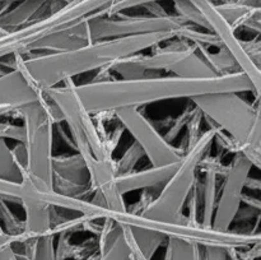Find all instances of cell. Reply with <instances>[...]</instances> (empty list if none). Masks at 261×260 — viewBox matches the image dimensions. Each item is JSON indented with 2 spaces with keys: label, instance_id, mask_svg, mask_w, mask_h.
I'll return each instance as SVG.
<instances>
[{
  "label": "cell",
  "instance_id": "9a60e30c",
  "mask_svg": "<svg viewBox=\"0 0 261 260\" xmlns=\"http://www.w3.org/2000/svg\"><path fill=\"white\" fill-rule=\"evenodd\" d=\"M228 166H223L217 158L205 157L201 160L199 165V170L203 171L204 178L201 188L199 186V190L201 191L203 196V217H201L200 223L205 227H212L214 211H216L217 199H218V177L219 175H226Z\"/></svg>",
  "mask_w": 261,
  "mask_h": 260
},
{
  "label": "cell",
  "instance_id": "5bb4252c",
  "mask_svg": "<svg viewBox=\"0 0 261 260\" xmlns=\"http://www.w3.org/2000/svg\"><path fill=\"white\" fill-rule=\"evenodd\" d=\"M177 163L178 162L166 166H150L149 168H144V170H135L130 173L116 176L117 190L122 196L137 190H147V189L160 190L176 170Z\"/></svg>",
  "mask_w": 261,
  "mask_h": 260
},
{
  "label": "cell",
  "instance_id": "8fae6325",
  "mask_svg": "<svg viewBox=\"0 0 261 260\" xmlns=\"http://www.w3.org/2000/svg\"><path fill=\"white\" fill-rule=\"evenodd\" d=\"M252 165L244 154L236 153L224 175L221 195L217 199L212 227L217 231H229L234 223L237 213L241 209L242 196L246 189V181Z\"/></svg>",
  "mask_w": 261,
  "mask_h": 260
},
{
  "label": "cell",
  "instance_id": "603a6c76",
  "mask_svg": "<svg viewBox=\"0 0 261 260\" xmlns=\"http://www.w3.org/2000/svg\"><path fill=\"white\" fill-rule=\"evenodd\" d=\"M165 260H206L203 247L175 239L166 241Z\"/></svg>",
  "mask_w": 261,
  "mask_h": 260
},
{
  "label": "cell",
  "instance_id": "ffe728a7",
  "mask_svg": "<svg viewBox=\"0 0 261 260\" xmlns=\"http://www.w3.org/2000/svg\"><path fill=\"white\" fill-rule=\"evenodd\" d=\"M170 73L171 75L188 79H208L219 76L205 63V60L199 55L198 51H196V47L193 53L186 55L177 64H175L172 66V69L170 70Z\"/></svg>",
  "mask_w": 261,
  "mask_h": 260
},
{
  "label": "cell",
  "instance_id": "e575fe53",
  "mask_svg": "<svg viewBox=\"0 0 261 260\" xmlns=\"http://www.w3.org/2000/svg\"><path fill=\"white\" fill-rule=\"evenodd\" d=\"M204 256L206 260H229L228 256V249H223V247H203Z\"/></svg>",
  "mask_w": 261,
  "mask_h": 260
},
{
  "label": "cell",
  "instance_id": "d6a6232c",
  "mask_svg": "<svg viewBox=\"0 0 261 260\" xmlns=\"http://www.w3.org/2000/svg\"><path fill=\"white\" fill-rule=\"evenodd\" d=\"M0 138L3 139H13L18 143H24L25 132L23 125L10 124V122L0 121Z\"/></svg>",
  "mask_w": 261,
  "mask_h": 260
},
{
  "label": "cell",
  "instance_id": "d6986e66",
  "mask_svg": "<svg viewBox=\"0 0 261 260\" xmlns=\"http://www.w3.org/2000/svg\"><path fill=\"white\" fill-rule=\"evenodd\" d=\"M121 227L124 233L129 237L130 241L149 260L153 259L157 250L167 241V237L158 233V232L152 231V229L140 228V227L122 226V224Z\"/></svg>",
  "mask_w": 261,
  "mask_h": 260
},
{
  "label": "cell",
  "instance_id": "6da1fadb",
  "mask_svg": "<svg viewBox=\"0 0 261 260\" xmlns=\"http://www.w3.org/2000/svg\"><path fill=\"white\" fill-rule=\"evenodd\" d=\"M74 93L88 114H103L127 107H140L158 101L194 98L218 92H254L251 81L242 71L208 79H188L176 75L142 79L96 81L73 86Z\"/></svg>",
  "mask_w": 261,
  "mask_h": 260
},
{
  "label": "cell",
  "instance_id": "2e32d148",
  "mask_svg": "<svg viewBox=\"0 0 261 260\" xmlns=\"http://www.w3.org/2000/svg\"><path fill=\"white\" fill-rule=\"evenodd\" d=\"M25 213L24 229L22 233V244L27 240L37 239L46 233H51V216L53 206L35 198L23 196L20 200Z\"/></svg>",
  "mask_w": 261,
  "mask_h": 260
},
{
  "label": "cell",
  "instance_id": "f546056e",
  "mask_svg": "<svg viewBox=\"0 0 261 260\" xmlns=\"http://www.w3.org/2000/svg\"><path fill=\"white\" fill-rule=\"evenodd\" d=\"M191 103H193V102H191ZM193 111H194V103H193V106L186 107V109L184 110L180 115H178V116H176L175 119L170 122L168 130L166 132V134L163 135V138H165L168 143H171V144H172L173 140H175L176 138L178 137V134H180V133L185 129L186 124H188V121L190 120L191 115H193Z\"/></svg>",
  "mask_w": 261,
  "mask_h": 260
},
{
  "label": "cell",
  "instance_id": "f35d334b",
  "mask_svg": "<svg viewBox=\"0 0 261 260\" xmlns=\"http://www.w3.org/2000/svg\"><path fill=\"white\" fill-rule=\"evenodd\" d=\"M237 3H241V4L249 5V7L261 8V0H237Z\"/></svg>",
  "mask_w": 261,
  "mask_h": 260
},
{
  "label": "cell",
  "instance_id": "e0dca14e",
  "mask_svg": "<svg viewBox=\"0 0 261 260\" xmlns=\"http://www.w3.org/2000/svg\"><path fill=\"white\" fill-rule=\"evenodd\" d=\"M224 19L232 25L234 32L237 28H247L260 35L261 32V8L249 7L237 2H224L216 5Z\"/></svg>",
  "mask_w": 261,
  "mask_h": 260
},
{
  "label": "cell",
  "instance_id": "ba28073f",
  "mask_svg": "<svg viewBox=\"0 0 261 260\" xmlns=\"http://www.w3.org/2000/svg\"><path fill=\"white\" fill-rule=\"evenodd\" d=\"M188 24L189 23L177 14L154 17L150 14L124 15V13H119L111 17L92 18L74 27L73 31L87 43H91L94 41L153 32H172L176 37H178Z\"/></svg>",
  "mask_w": 261,
  "mask_h": 260
},
{
  "label": "cell",
  "instance_id": "277c9868",
  "mask_svg": "<svg viewBox=\"0 0 261 260\" xmlns=\"http://www.w3.org/2000/svg\"><path fill=\"white\" fill-rule=\"evenodd\" d=\"M73 79L63 82L59 86L46 91L48 98L59 107L64 121H66L74 145L86 161L96 158L99 162H114V150L121 132L116 129L112 134L105 132L101 121H96L93 115L88 114L74 93Z\"/></svg>",
  "mask_w": 261,
  "mask_h": 260
},
{
  "label": "cell",
  "instance_id": "52a82bcc",
  "mask_svg": "<svg viewBox=\"0 0 261 260\" xmlns=\"http://www.w3.org/2000/svg\"><path fill=\"white\" fill-rule=\"evenodd\" d=\"M109 218L114 219L119 224L130 227L152 229L163 235L167 239L180 240L189 244L198 245L201 247H223V249H247L255 244L261 242L259 232L244 231H217L213 227H205L201 223H193L188 218L177 222H165L158 219L147 218L140 214L127 212L110 211Z\"/></svg>",
  "mask_w": 261,
  "mask_h": 260
},
{
  "label": "cell",
  "instance_id": "5b68a950",
  "mask_svg": "<svg viewBox=\"0 0 261 260\" xmlns=\"http://www.w3.org/2000/svg\"><path fill=\"white\" fill-rule=\"evenodd\" d=\"M14 114L22 117L25 132V172L53 188V135L54 126L64 121L60 110L45 92L40 99L22 106Z\"/></svg>",
  "mask_w": 261,
  "mask_h": 260
},
{
  "label": "cell",
  "instance_id": "8992f818",
  "mask_svg": "<svg viewBox=\"0 0 261 260\" xmlns=\"http://www.w3.org/2000/svg\"><path fill=\"white\" fill-rule=\"evenodd\" d=\"M213 139L214 130L209 126L199 137L195 144L184 153L171 177L160 189L157 196L140 213V216L165 222L185 219L184 206L196 184L199 165L213 144Z\"/></svg>",
  "mask_w": 261,
  "mask_h": 260
},
{
  "label": "cell",
  "instance_id": "3957f363",
  "mask_svg": "<svg viewBox=\"0 0 261 260\" xmlns=\"http://www.w3.org/2000/svg\"><path fill=\"white\" fill-rule=\"evenodd\" d=\"M217 126L231 135L252 167H261V125L259 107H254L237 92H218L190 99Z\"/></svg>",
  "mask_w": 261,
  "mask_h": 260
},
{
  "label": "cell",
  "instance_id": "60d3db41",
  "mask_svg": "<svg viewBox=\"0 0 261 260\" xmlns=\"http://www.w3.org/2000/svg\"><path fill=\"white\" fill-rule=\"evenodd\" d=\"M98 256H99L98 251H94L93 254H91L88 257H87V259H84V260H98Z\"/></svg>",
  "mask_w": 261,
  "mask_h": 260
},
{
  "label": "cell",
  "instance_id": "7c38bea8",
  "mask_svg": "<svg viewBox=\"0 0 261 260\" xmlns=\"http://www.w3.org/2000/svg\"><path fill=\"white\" fill-rule=\"evenodd\" d=\"M64 4L61 0H22L0 15V28L5 32L19 30L53 14Z\"/></svg>",
  "mask_w": 261,
  "mask_h": 260
},
{
  "label": "cell",
  "instance_id": "d4e9b609",
  "mask_svg": "<svg viewBox=\"0 0 261 260\" xmlns=\"http://www.w3.org/2000/svg\"><path fill=\"white\" fill-rule=\"evenodd\" d=\"M172 3L173 7H175L176 14L182 18L186 23L201 28V30L208 31V24H206L205 19H204L201 13L199 12V9L194 5L191 0H172Z\"/></svg>",
  "mask_w": 261,
  "mask_h": 260
},
{
  "label": "cell",
  "instance_id": "4fadbf2b",
  "mask_svg": "<svg viewBox=\"0 0 261 260\" xmlns=\"http://www.w3.org/2000/svg\"><path fill=\"white\" fill-rule=\"evenodd\" d=\"M43 94L45 92L36 88L18 69L8 70L0 75V105L18 110L37 101Z\"/></svg>",
  "mask_w": 261,
  "mask_h": 260
},
{
  "label": "cell",
  "instance_id": "cb8c5ba5",
  "mask_svg": "<svg viewBox=\"0 0 261 260\" xmlns=\"http://www.w3.org/2000/svg\"><path fill=\"white\" fill-rule=\"evenodd\" d=\"M0 178L15 183L22 181V173L13 158L12 149L3 138H0Z\"/></svg>",
  "mask_w": 261,
  "mask_h": 260
},
{
  "label": "cell",
  "instance_id": "30bf717a",
  "mask_svg": "<svg viewBox=\"0 0 261 260\" xmlns=\"http://www.w3.org/2000/svg\"><path fill=\"white\" fill-rule=\"evenodd\" d=\"M208 24V31L213 33L221 42L222 47L226 48L234 61L239 65L240 70L246 74L251 81L254 87V93L256 98L260 96V83H261V71L260 68L249 58L242 46L241 38L236 36V32L232 25L224 19L223 15L218 12L216 4L211 0H191Z\"/></svg>",
  "mask_w": 261,
  "mask_h": 260
},
{
  "label": "cell",
  "instance_id": "7a4b0ae2",
  "mask_svg": "<svg viewBox=\"0 0 261 260\" xmlns=\"http://www.w3.org/2000/svg\"><path fill=\"white\" fill-rule=\"evenodd\" d=\"M175 37L172 32H153L94 41L64 53L41 54L33 58L10 56L12 63L3 66L10 70L18 69L36 88L46 92L74 76L103 69L120 59L140 54Z\"/></svg>",
  "mask_w": 261,
  "mask_h": 260
},
{
  "label": "cell",
  "instance_id": "836d02e7",
  "mask_svg": "<svg viewBox=\"0 0 261 260\" xmlns=\"http://www.w3.org/2000/svg\"><path fill=\"white\" fill-rule=\"evenodd\" d=\"M259 36L260 35H257L256 37L252 38V40H249V41L241 40V42H242V46H244L245 51H246V54L249 55V58L251 59V60L254 61V63L256 64V65L260 68V64H261V60H260L261 42H260Z\"/></svg>",
  "mask_w": 261,
  "mask_h": 260
},
{
  "label": "cell",
  "instance_id": "1f68e13d",
  "mask_svg": "<svg viewBox=\"0 0 261 260\" xmlns=\"http://www.w3.org/2000/svg\"><path fill=\"white\" fill-rule=\"evenodd\" d=\"M153 2H161V0H115V2L105 10L102 17H111V15L119 14V13H124L125 10L143 7V5Z\"/></svg>",
  "mask_w": 261,
  "mask_h": 260
},
{
  "label": "cell",
  "instance_id": "4dcf8cb0",
  "mask_svg": "<svg viewBox=\"0 0 261 260\" xmlns=\"http://www.w3.org/2000/svg\"><path fill=\"white\" fill-rule=\"evenodd\" d=\"M20 183L0 178V199L7 203H17L20 205Z\"/></svg>",
  "mask_w": 261,
  "mask_h": 260
},
{
  "label": "cell",
  "instance_id": "4316f807",
  "mask_svg": "<svg viewBox=\"0 0 261 260\" xmlns=\"http://www.w3.org/2000/svg\"><path fill=\"white\" fill-rule=\"evenodd\" d=\"M144 157V152L142 150V148L138 145V143H133L126 150H125L124 154L121 155V158L117 161H115V167H116V176L125 175V173H130L133 171H135L138 162H139L140 158Z\"/></svg>",
  "mask_w": 261,
  "mask_h": 260
},
{
  "label": "cell",
  "instance_id": "ee69618b",
  "mask_svg": "<svg viewBox=\"0 0 261 260\" xmlns=\"http://www.w3.org/2000/svg\"><path fill=\"white\" fill-rule=\"evenodd\" d=\"M231 2H237V0H231Z\"/></svg>",
  "mask_w": 261,
  "mask_h": 260
},
{
  "label": "cell",
  "instance_id": "ab89813d",
  "mask_svg": "<svg viewBox=\"0 0 261 260\" xmlns=\"http://www.w3.org/2000/svg\"><path fill=\"white\" fill-rule=\"evenodd\" d=\"M22 0H0V4H5V5H13L15 3H19Z\"/></svg>",
  "mask_w": 261,
  "mask_h": 260
},
{
  "label": "cell",
  "instance_id": "7bdbcfd3",
  "mask_svg": "<svg viewBox=\"0 0 261 260\" xmlns=\"http://www.w3.org/2000/svg\"><path fill=\"white\" fill-rule=\"evenodd\" d=\"M2 232H4V231H3V228H2V226H0V233H2Z\"/></svg>",
  "mask_w": 261,
  "mask_h": 260
},
{
  "label": "cell",
  "instance_id": "8d00e7d4",
  "mask_svg": "<svg viewBox=\"0 0 261 260\" xmlns=\"http://www.w3.org/2000/svg\"><path fill=\"white\" fill-rule=\"evenodd\" d=\"M122 233H124V231H122ZM124 237H125V240H126V242L127 244H129V246L132 247V250H133V254H134V257H135V260H149V259H147V257L144 256V255L142 254V252L139 251V250H138V247L135 246L134 244H133L132 241H130L129 240V237L126 236V235L124 233Z\"/></svg>",
  "mask_w": 261,
  "mask_h": 260
},
{
  "label": "cell",
  "instance_id": "ac0fdd59",
  "mask_svg": "<svg viewBox=\"0 0 261 260\" xmlns=\"http://www.w3.org/2000/svg\"><path fill=\"white\" fill-rule=\"evenodd\" d=\"M53 176H58L78 185H89L88 168L79 153L71 155H54Z\"/></svg>",
  "mask_w": 261,
  "mask_h": 260
},
{
  "label": "cell",
  "instance_id": "484cf974",
  "mask_svg": "<svg viewBox=\"0 0 261 260\" xmlns=\"http://www.w3.org/2000/svg\"><path fill=\"white\" fill-rule=\"evenodd\" d=\"M0 226L3 231L12 236H18L22 240L23 229H24V222L18 218L10 208L8 206L7 201L0 199ZM22 244V242H20Z\"/></svg>",
  "mask_w": 261,
  "mask_h": 260
},
{
  "label": "cell",
  "instance_id": "74e56055",
  "mask_svg": "<svg viewBox=\"0 0 261 260\" xmlns=\"http://www.w3.org/2000/svg\"><path fill=\"white\" fill-rule=\"evenodd\" d=\"M17 111L15 109L10 106H5V105H0V117L5 116V115H9V114H14Z\"/></svg>",
  "mask_w": 261,
  "mask_h": 260
},
{
  "label": "cell",
  "instance_id": "7402d4cb",
  "mask_svg": "<svg viewBox=\"0 0 261 260\" xmlns=\"http://www.w3.org/2000/svg\"><path fill=\"white\" fill-rule=\"evenodd\" d=\"M195 47L199 55L213 69L217 75H226L234 71H241L231 54L224 47H219L217 53H211L208 47L203 45H195Z\"/></svg>",
  "mask_w": 261,
  "mask_h": 260
},
{
  "label": "cell",
  "instance_id": "83f0119b",
  "mask_svg": "<svg viewBox=\"0 0 261 260\" xmlns=\"http://www.w3.org/2000/svg\"><path fill=\"white\" fill-rule=\"evenodd\" d=\"M98 254V260H135L132 247L125 240L124 233L120 235L105 251Z\"/></svg>",
  "mask_w": 261,
  "mask_h": 260
},
{
  "label": "cell",
  "instance_id": "44dd1931",
  "mask_svg": "<svg viewBox=\"0 0 261 260\" xmlns=\"http://www.w3.org/2000/svg\"><path fill=\"white\" fill-rule=\"evenodd\" d=\"M55 239L56 235L46 233L37 239L27 240L23 244H15L22 247L20 251L30 260H55Z\"/></svg>",
  "mask_w": 261,
  "mask_h": 260
},
{
  "label": "cell",
  "instance_id": "d590c367",
  "mask_svg": "<svg viewBox=\"0 0 261 260\" xmlns=\"http://www.w3.org/2000/svg\"><path fill=\"white\" fill-rule=\"evenodd\" d=\"M0 260H17L13 244H5L0 246Z\"/></svg>",
  "mask_w": 261,
  "mask_h": 260
},
{
  "label": "cell",
  "instance_id": "b9f144b4",
  "mask_svg": "<svg viewBox=\"0 0 261 260\" xmlns=\"http://www.w3.org/2000/svg\"><path fill=\"white\" fill-rule=\"evenodd\" d=\"M61 2H64V3H69V2H71V0H61Z\"/></svg>",
  "mask_w": 261,
  "mask_h": 260
},
{
  "label": "cell",
  "instance_id": "f1b7e54d",
  "mask_svg": "<svg viewBox=\"0 0 261 260\" xmlns=\"http://www.w3.org/2000/svg\"><path fill=\"white\" fill-rule=\"evenodd\" d=\"M201 120H203V114H201L200 110H199L198 107L194 105L193 115H191L190 120H189L188 124H186V126H185L186 135H185V138H184V144H182V147L178 148L182 154L185 152H188V150L190 149L194 144H195L196 140H198L199 137L201 135L200 134Z\"/></svg>",
  "mask_w": 261,
  "mask_h": 260
},
{
  "label": "cell",
  "instance_id": "9c48e42d",
  "mask_svg": "<svg viewBox=\"0 0 261 260\" xmlns=\"http://www.w3.org/2000/svg\"><path fill=\"white\" fill-rule=\"evenodd\" d=\"M114 114L122 127L132 134L134 142L142 148L152 166L171 165L178 162L182 157L180 149L168 143L154 124L145 117L139 109L127 107L116 110Z\"/></svg>",
  "mask_w": 261,
  "mask_h": 260
}]
</instances>
